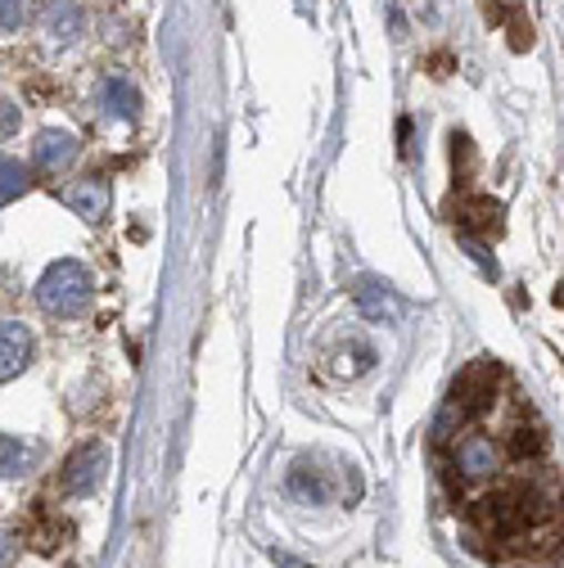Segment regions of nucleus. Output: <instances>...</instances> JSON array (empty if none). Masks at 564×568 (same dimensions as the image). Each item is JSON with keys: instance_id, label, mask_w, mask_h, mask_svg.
I'll return each mask as SVG.
<instances>
[{"instance_id": "1", "label": "nucleus", "mask_w": 564, "mask_h": 568, "mask_svg": "<svg viewBox=\"0 0 564 568\" xmlns=\"http://www.w3.org/2000/svg\"><path fill=\"white\" fill-rule=\"evenodd\" d=\"M542 515H546L542 501H537L533 491H524V487H502V491L483 496V501L474 506V524H479L487 537H497V541L524 537Z\"/></svg>"}, {"instance_id": "2", "label": "nucleus", "mask_w": 564, "mask_h": 568, "mask_svg": "<svg viewBox=\"0 0 564 568\" xmlns=\"http://www.w3.org/2000/svg\"><path fill=\"white\" fill-rule=\"evenodd\" d=\"M95 298V280L82 262L73 257H59L54 266H46V275L37 280V303L50 316H82Z\"/></svg>"}, {"instance_id": "3", "label": "nucleus", "mask_w": 564, "mask_h": 568, "mask_svg": "<svg viewBox=\"0 0 564 568\" xmlns=\"http://www.w3.org/2000/svg\"><path fill=\"white\" fill-rule=\"evenodd\" d=\"M497 379H502L497 362H474V366L456 379V388H452V397H447V410H443V419H439V434L447 438L452 424H456V429H465L470 419H479L483 410H492V393H497Z\"/></svg>"}, {"instance_id": "4", "label": "nucleus", "mask_w": 564, "mask_h": 568, "mask_svg": "<svg viewBox=\"0 0 564 568\" xmlns=\"http://www.w3.org/2000/svg\"><path fill=\"white\" fill-rule=\"evenodd\" d=\"M104 474H109V447L104 443H82L73 456L63 460L59 487H63V496H95Z\"/></svg>"}, {"instance_id": "5", "label": "nucleus", "mask_w": 564, "mask_h": 568, "mask_svg": "<svg viewBox=\"0 0 564 568\" xmlns=\"http://www.w3.org/2000/svg\"><path fill=\"white\" fill-rule=\"evenodd\" d=\"M452 460H456V474H461L465 483H487L492 474L502 469V447L492 443L487 434H461Z\"/></svg>"}, {"instance_id": "6", "label": "nucleus", "mask_w": 564, "mask_h": 568, "mask_svg": "<svg viewBox=\"0 0 564 568\" xmlns=\"http://www.w3.org/2000/svg\"><path fill=\"white\" fill-rule=\"evenodd\" d=\"M32 362V329L19 321H0V384L19 379Z\"/></svg>"}, {"instance_id": "7", "label": "nucleus", "mask_w": 564, "mask_h": 568, "mask_svg": "<svg viewBox=\"0 0 564 568\" xmlns=\"http://www.w3.org/2000/svg\"><path fill=\"white\" fill-rule=\"evenodd\" d=\"M502 217H506V207L492 199V194H470V199L461 203V212H456V222H461L470 235H483V240L502 235Z\"/></svg>"}, {"instance_id": "8", "label": "nucleus", "mask_w": 564, "mask_h": 568, "mask_svg": "<svg viewBox=\"0 0 564 568\" xmlns=\"http://www.w3.org/2000/svg\"><path fill=\"white\" fill-rule=\"evenodd\" d=\"M78 159V140L68 135V131H41L37 140H32V163L41 168V172H59V168H68Z\"/></svg>"}, {"instance_id": "9", "label": "nucleus", "mask_w": 564, "mask_h": 568, "mask_svg": "<svg viewBox=\"0 0 564 568\" xmlns=\"http://www.w3.org/2000/svg\"><path fill=\"white\" fill-rule=\"evenodd\" d=\"M41 460V447L32 438H0V478H23Z\"/></svg>"}, {"instance_id": "10", "label": "nucleus", "mask_w": 564, "mask_h": 568, "mask_svg": "<svg viewBox=\"0 0 564 568\" xmlns=\"http://www.w3.org/2000/svg\"><path fill=\"white\" fill-rule=\"evenodd\" d=\"M46 28L59 45L68 41H78L82 37V10L73 6V0H50V10H46Z\"/></svg>"}, {"instance_id": "11", "label": "nucleus", "mask_w": 564, "mask_h": 568, "mask_svg": "<svg viewBox=\"0 0 564 568\" xmlns=\"http://www.w3.org/2000/svg\"><path fill=\"white\" fill-rule=\"evenodd\" d=\"M68 207L82 212L87 222H100L104 212H109V185H100V181H82V185H73V190H68Z\"/></svg>"}, {"instance_id": "12", "label": "nucleus", "mask_w": 564, "mask_h": 568, "mask_svg": "<svg viewBox=\"0 0 564 568\" xmlns=\"http://www.w3.org/2000/svg\"><path fill=\"white\" fill-rule=\"evenodd\" d=\"M290 491L303 496V501H330V478H325L316 465L299 460V465L290 469Z\"/></svg>"}, {"instance_id": "13", "label": "nucleus", "mask_w": 564, "mask_h": 568, "mask_svg": "<svg viewBox=\"0 0 564 568\" xmlns=\"http://www.w3.org/2000/svg\"><path fill=\"white\" fill-rule=\"evenodd\" d=\"M357 307H362L366 321H393V316H397L393 290H384V284H375V280H366L362 290H357Z\"/></svg>"}, {"instance_id": "14", "label": "nucleus", "mask_w": 564, "mask_h": 568, "mask_svg": "<svg viewBox=\"0 0 564 568\" xmlns=\"http://www.w3.org/2000/svg\"><path fill=\"white\" fill-rule=\"evenodd\" d=\"M100 95H104V109L113 113V118H135L140 113V95H135V87L127 82V78H104V87H100Z\"/></svg>"}, {"instance_id": "15", "label": "nucleus", "mask_w": 564, "mask_h": 568, "mask_svg": "<svg viewBox=\"0 0 564 568\" xmlns=\"http://www.w3.org/2000/svg\"><path fill=\"white\" fill-rule=\"evenodd\" d=\"M542 452H546V443H542L537 429H528V424H515V429L506 434V456H511V460H533V456H542Z\"/></svg>"}, {"instance_id": "16", "label": "nucleus", "mask_w": 564, "mask_h": 568, "mask_svg": "<svg viewBox=\"0 0 564 568\" xmlns=\"http://www.w3.org/2000/svg\"><path fill=\"white\" fill-rule=\"evenodd\" d=\"M28 185H32V172H28L19 159H0V203L19 199Z\"/></svg>"}, {"instance_id": "17", "label": "nucleus", "mask_w": 564, "mask_h": 568, "mask_svg": "<svg viewBox=\"0 0 564 568\" xmlns=\"http://www.w3.org/2000/svg\"><path fill=\"white\" fill-rule=\"evenodd\" d=\"M506 28H511V45L515 50H533V23L524 19V10H511L506 14Z\"/></svg>"}, {"instance_id": "18", "label": "nucleus", "mask_w": 564, "mask_h": 568, "mask_svg": "<svg viewBox=\"0 0 564 568\" xmlns=\"http://www.w3.org/2000/svg\"><path fill=\"white\" fill-rule=\"evenodd\" d=\"M23 23V0H0V28H19Z\"/></svg>"}, {"instance_id": "19", "label": "nucleus", "mask_w": 564, "mask_h": 568, "mask_svg": "<svg viewBox=\"0 0 564 568\" xmlns=\"http://www.w3.org/2000/svg\"><path fill=\"white\" fill-rule=\"evenodd\" d=\"M14 126H19V118H14V104H6V100H0V135H14Z\"/></svg>"}, {"instance_id": "20", "label": "nucleus", "mask_w": 564, "mask_h": 568, "mask_svg": "<svg viewBox=\"0 0 564 568\" xmlns=\"http://www.w3.org/2000/svg\"><path fill=\"white\" fill-rule=\"evenodd\" d=\"M14 555H19V546H14L10 537H0V568H6V564H10Z\"/></svg>"}, {"instance_id": "21", "label": "nucleus", "mask_w": 564, "mask_h": 568, "mask_svg": "<svg viewBox=\"0 0 564 568\" xmlns=\"http://www.w3.org/2000/svg\"><path fill=\"white\" fill-rule=\"evenodd\" d=\"M555 303H560V307H564V284H560V294H555Z\"/></svg>"}]
</instances>
